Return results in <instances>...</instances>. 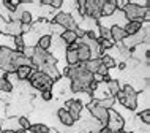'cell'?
Listing matches in <instances>:
<instances>
[{
	"label": "cell",
	"mask_w": 150,
	"mask_h": 133,
	"mask_svg": "<svg viewBox=\"0 0 150 133\" xmlns=\"http://www.w3.org/2000/svg\"><path fill=\"white\" fill-rule=\"evenodd\" d=\"M123 127H125L123 116L114 110H108V124H106L108 130L111 133H119L123 130Z\"/></svg>",
	"instance_id": "7a4b0ae2"
},
{
	"label": "cell",
	"mask_w": 150,
	"mask_h": 133,
	"mask_svg": "<svg viewBox=\"0 0 150 133\" xmlns=\"http://www.w3.org/2000/svg\"><path fill=\"white\" fill-rule=\"evenodd\" d=\"M27 132H30V133H47L49 132V127L44 125V124H32Z\"/></svg>",
	"instance_id": "603a6c76"
},
{
	"label": "cell",
	"mask_w": 150,
	"mask_h": 133,
	"mask_svg": "<svg viewBox=\"0 0 150 133\" xmlns=\"http://www.w3.org/2000/svg\"><path fill=\"white\" fill-rule=\"evenodd\" d=\"M33 52H35V48H24L22 49V54L25 55V57H29V59H32V55H33Z\"/></svg>",
	"instance_id": "1f68e13d"
},
{
	"label": "cell",
	"mask_w": 150,
	"mask_h": 133,
	"mask_svg": "<svg viewBox=\"0 0 150 133\" xmlns=\"http://www.w3.org/2000/svg\"><path fill=\"white\" fill-rule=\"evenodd\" d=\"M101 60V63H103L104 67L108 68V70H112V68H115L117 67V62H115V59L112 57V55H109V54H103L100 57Z\"/></svg>",
	"instance_id": "7402d4cb"
},
{
	"label": "cell",
	"mask_w": 150,
	"mask_h": 133,
	"mask_svg": "<svg viewBox=\"0 0 150 133\" xmlns=\"http://www.w3.org/2000/svg\"><path fill=\"white\" fill-rule=\"evenodd\" d=\"M109 32H111V40L114 43H122L125 38H127V32L123 30V27L112 26L111 29H109Z\"/></svg>",
	"instance_id": "30bf717a"
},
{
	"label": "cell",
	"mask_w": 150,
	"mask_h": 133,
	"mask_svg": "<svg viewBox=\"0 0 150 133\" xmlns=\"http://www.w3.org/2000/svg\"><path fill=\"white\" fill-rule=\"evenodd\" d=\"M137 119H139V122H144L145 125H149L150 124V111L149 110L141 111L139 114H137Z\"/></svg>",
	"instance_id": "4316f807"
},
{
	"label": "cell",
	"mask_w": 150,
	"mask_h": 133,
	"mask_svg": "<svg viewBox=\"0 0 150 133\" xmlns=\"http://www.w3.org/2000/svg\"><path fill=\"white\" fill-rule=\"evenodd\" d=\"M104 0H86V14L84 18H88L92 21L98 22L101 19V6Z\"/></svg>",
	"instance_id": "8992f818"
},
{
	"label": "cell",
	"mask_w": 150,
	"mask_h": 133,
	"mask_svg": "<svg viewBox=\"0 0 150 133\" xmlns=\"http://www.w3.org/2000/svg\"><path fill=\"white\" fill-rule=\"evenodd\" d=\"M0 132H2V133H14L13 130H0Z\"/></svg>",
	"instance_id": "d590c367"
},
{
	"label": "cell",
	"mask_w": 150,
	"mask_h": 133,
	"mask_svg": "<svg viewBox=\"0 0 150 133\" xmlns=\"http://www.w3.org/2000/svg\"><path fill=\"white\" fill-rule=\"evenodd\" d=\"M62 5H63V0H51V3H49V6L52 10H60Z\"/></svg>",
	"instance_id": "f546056e"
},
{
	"label": "cell",
	"mask_w": 150,
	"mask_h": 133,
	"mask_svg": "<svg viewBox=\"0 0 150 133\" xmlns=\"http://www.w3.org/2000/svg\"><path fill=\"white\" fill-rule=\"evenodd\" d=\"M65 62H67V67H76L79 63V59H78V52L74 49H67L65 51Z\"/></svg>",
	"instance_id": "e0dca14e"
},
{
	"label": "cell",
	"mask_w": 150,
	"mask_h": 133,
	"mask_svg": "<svg viewBox=\"0 0 150 133\" xmlns=\"http://www.w3.org/2000/svg\"><path fill=\"white\" fill-rule=\"evenodd\" d=\"M14 133H27V132H25V130H22V128H19V130H16Z\"/></svg>",
	"instance_id": "e575fe53"
},
{
	"label": "cell",
	"mask_w": 150,
	"mask_h": 133,
	"mask_svg": "<svg viewBox=\"0 0 150 133\" xmlns=\"http://www.w3.org/2000/svg\"><path fill=\"white\" fill-rule=\"evenodd\" d=\"M5 33L10 35V37H19V35H22V32H21V22H19V21H10V22L6 24Z\"/></svg>",
	"instance_id": "4fadbf2b"
},
{
	"label": "cell",
	"mask_w": 150,
	"mask_h": 133,
	"mask_svg": "<svg viewBox=\"0 0 150 133\" xmlns=\"http://www.w3.org/2000/svg\"><path fill=\"white\" fill-rule=\"evenodd\" d=\"M49 26L51 22H47V19H38V21L32 22L30 29L33 33H36L38 37H43V35H49Z\"/></svg>",
	"instance_id": "ba28073f"
},
{
	"label": "cell",
	"mask_w": 150,
	"mask_h": 133,
	"mask_svg": "<svg viewBox=\"0 0 150 133\" xmlns=\"http://www.w3.org/2000/svg\"><path fill=\"white\" fill-rule=\"evenodd\" d=\"M3 84H5V78H0V92H2V89H3Z\"/></svg>",
	"instance_id": "836d02e7"
},
{
	"label": "cell",
	"mask_w": 150,
	"mask_h": 133,
	"mask_svg": "<svg viewBox=\"0 0 150 133\" xmlns=\"http://www.w3.org/2000/svg\"><path fill=\"white\" fill-rule=\"evenodd\" d=\"M76 52H78L79 63H86L87 60H90V59H92L90 49H88L86 44H82V43H78V49H76Z\"/></svg>",
	"instance_id": "7c38bea8"
},
{
	"label": "cell",
	"mask_w": 150,
	"mask_h": 133,
	"mask_svg": "<svg viewBox=\"0 0 150 133\" xmlns=\"http://www.w3.org/2000/svg\"><path fill=\"white\" fill-rule=\"evenodd\" d=\"M52 22L57 24V26H60L65 30H76V29H78V24H76L73 14L65 13V11H59V13H55L54 18H52Z\"/></svg>",
	"instance_id": "3957f363"
},
{
	"label": "cell",
	"mask_w": 150,
	"mask_h": 133,
	"mask_svg": "<svg viewBox=\"0 0 150 133\" xmlns=\"http://www.w3.org/2000/svg\"><path fill=\"white\" fill-rule=\"evenodd\" d=\"M18 124H19V128H22V130H25V132L29 130L30 125H32L30 120L27 119L25 116H21V117H18Z\"/></svg>",
	"instance_id": "83f0119b"
},
{
	"label": "cell",
	"mask_w": 150,
	"mask_h": 133,
	"mask_svg": "<svg viewBox=\"0 0 150 133\" xmlns=\"http://www.w3.org/2000/svg\"><path fill=\"white\" fill-rule=\"evenodd\" d=\"M29 83H30L32 87L36 89V90H40V92L52 90V89H54V81H52L47 75H44L43 71L33 70L32 75H30V78H29Z\"/></svg>",
	"instance_id": "6da1fadb"
},
{
	"label": "cell",
	"mask_w": 150,
	"mask_h": 133,
	"mask_svg": "<svg viewBox=\"0 0 150 133\" xmlns=\"http://www.w3.org/2000/svg\"><path fill=\"white\" fill-rule=\"evenodd\" d=\"M52 97H54L52 90H43L41 92V98L44 100V102H49V100H52Z\"/></svg>",
	"instance_id": "4dcf8cb0"
},
{
	"label": "cell",
	"mask_w": 150,
	"mask_h": 133,
	"mask_svg": "<svg viewBox=\"0 0 150 133\" xmlns=\"http://www.w3.org/2000/svg\"><path fill=\"white\" fill-rule=\"evenodd\" d=\"M141 29H142V22H137V21L127 22L123 26V30L127 32V37H133V35H136Z\"/></svg>",
	"instance_id": "2e32d148"
},
{
	"label": "cell",
	"mask_w": 150,
	"mask_h": 133,
	"mask_svg": "<svg viewBox=\"0 0 150 133\" xmlns=\"http://www.w3.org/2000/svg\"><path fill=\"white\" fill-rule=\"evenodd\" d=\"M51 35H43V37L38 38V43H36V48H40V49L43 51H49L51 49Z\"/></svg>",
	"instance_id": "44dd1931"
},
{
	"label": "cell",
	"mask_w": 150,
	"mask_h": 133,
	"mask_svg": "<svg viewBox=\"0 0 150 133\" xmlns=\"http://www.w3.org/2000/svg\"><path fill=\"white\" fill-rule=\"evenodd\" d=\"M11 63H13V67L19 68V67H32V62L29 57H25V55L22 54V52L19 51H13V54H11Z\"/></svg>",
	"instance_id": "9c48e42d"
},
{
	"label": "cell",
	"mask_w": 150,
	"mask_h": 133,
	"mask_svg": "<svg viewBox=\"0 0 150 133\" xmlns=\"http://www.w3.org/2000/svg\"><path fill=\"white\" fill-rule=\"evenodd\" d=\"M60 38H62V41L67 44V48L70 46V44H73V43H76L78 41V35H76V30H65L62 35H60Z\"/></svg>",
	"instance_id": "ac0fdd59"
},
{
	"label": "cell",
	"mask_w": 150,
	"mask_h": 133,
	"mask_svg": "<svg viewBox=\"0 0 150 133\" xmlns=\"http://www.w3.org/2000/svg\"><path fill=\"white\" fill-rule=\"evenodd\" d=\"M57 117H59V120L63 124L65 127H73V125H74V120H73V117L70 116V112L65 110V108H60V110L57 111Z\"/></svg>",
	"instance_id": "5bb4252c"
},
{
	"label": "cell",
	"mask_w": 150,
	"mask_h": 133,
	"mask_svg": "<svg viewBox=\"0 0 150 133\" xmlns=\"http://www.w3.org/2000/svg\"><path fill=\"white\" fill-rule=\"evenodd\" d=\"M122 11H123V16H125V19H127V22H131V21L141 22V21H142V16L145 13L144 8H141L139 5H136L134 2H128L127 6H125Z\"/></svg>",
	"instance_id": "5b68a950"
},
{
	"label": "cell",
	"mask_w": 150,
	"mask_h": 133,
	"mask_svg": "<svg viewBox=\"0 0 150 133\" xmlns=\"http://www.w3.org/2000/svg\"><path fill=\"white\" fill-rule=\"evenodd\" d=\"M142 21L149 24V21H150V10H145V13L142 16ZM142 21H141V22H142Z\"/></svg>",
	"instance_id": "d6a6232c"
},
{
	"label": "cell",
	"mask_w": 150,
	"mask_h": 133,
	"mask_svg": "<svg viewBox=\"0 0 150 133\" xmlns=\"http://www.w3.org/2000/svg\"><path fill=\"white\" fill-rule=\"evenodd\" d=\"M115 105V98L112 97H108V98H103V100H98V106L104 108V110H112V106Z\"/></svg>",
	"instance_id": "d4e9b609"
},
{
	"label": "cell",
	"mask_w": 150,
	"mask_h": 133,
	"mask_svg": "<svg viewBox=\"0 0 150 133\" xmlns=\"http://www.w3.org/2000/svg\"><path fill=\"white\" fill-rule=\"evenodd\" d=\"M117 11L115 0H104L103 6H101V18H109Z\"/></svg>",
	"instance_id": "8fae6325"
},
{
	"label": "cell",
	"mask_w": 150,
	"mask_h": 133,
	"mask_svg": "<svg viewBox=\"0 0 150 133\" xmlns=\"http://www.w3.org/2000/svg\"><path fill=\"white\" fill-rule=\"evenodd\" d=\"M82 105H81L78 100L71 98V100H67V106H65V110L70 112V116L73 117V120H79L81 119V114H82Z\"/></svg>",
	"instance_id": "52a82bcc"
},
{
	"label": "cell",
	"mask_w": 150,
	"mask_h": 133,
	"mask_svg": "<svg viewBox=\"0 0 150 133\" xmlns=\"http://www.w3.org/2000/svg\"><path fill=\"white\" fill-rule=\"evenodd\" d=\"M98 43H100L101 51H104V49H111V48H114V46H115V43L112 41V40H103V38H98Z\"/></svg>",
	"instance_id": "484cf974"
},
{
	"label": "cell",
	"mask_w": 150,
	"mask_h": 133,
	"mask_svg": "<svg viewBox=\"0 0 150 133\" xmlns=\"http://www.w3.org/2000/svg\"><path fill=\"white\" fill-rule=\"evenodd\" d=\"M122 90H123V94H125V98L120 105L128 111H134L137 108V97H139L136 92V89L133 86H129V84H127V86H123Z\"/></svg>",
	"instance_id": "277c9868"
},
{
	"label": "cell",
	"mask_w": 150,
	"mask_h": 133,
	"mask_svg": "<svg viewBox=\"0 0 150 133\" xmlns=\"http://www.w3.org/2000/svg\"><path fill=\"white\" fill-rule=\"evenodd\" d=\"M100 65H101V60L100 59H90V60H87L86 63H82V67L86 68L88 73H92V75H95L96 71H98Z\"/></svg>",
	"instance_id": "d6986e66"
},
{
	"label": "cell",
	"mask_w": 150,
	"mask_h": 133,
	"mask_svg": "<svg viewBox=\"0 0 150 133\" xmlns=\"http://www.w3.org/2000/svg\"><path fill=\"white\" fill-rule=\"evenodd\" d=\"M106 89H108V94H109V97H112L114 98L115 97V94L120 90V83H119V79H109V81L106 83Z\"/></svg>",
	"instance_id": "ffe728a7"
},
{
	"label": "cell",
	"mask_w": 150,
	"mask_h": 133,
	"mask_svg": "<svg viewBox=\"0 0 150 133\" xmlns=\"http://www.w3.org/2000/svg\"><path fill=\"white\" fill-rule=\"evenodd\" d=\"M119 133H128V132H123V130H122V132H119Z\"/></svg>",
	"instance_id": "8d00e7d4"
},
{
	"label": "cell",
	"mask_w": 150,
	"mask_h": 133,
	"mask_svg": "<svg viewBox=\"0 0 150 133\" xmlns=\"http://www.w3.org/2000/svg\"><path fill=\"white\" fill-rule=\"evenodd\" d=\"M32 19H33L32 11L30 10H24L21 13V18H19V22H21V24H27V26H32Z\"/></svg>",
	"instance_id": "cb8c5ba5"
},
{
	"label": "cell",
	"mask_w": 150,
	"mask_h": 133,
	"mask_svg": "<svg viewBox=\"0 0 150 133\" xmlns=\"http://www.w3.org/2000/svg\"><path fill=\"white\" fill-rule=\"evenodd\" d=\"M3 78H5L13 87H14V84L19 83V79H18V76H16V73H5V75H3Z\"/></svg>",
	"instance_id": "f1b7e54d"
},
{
	"label": "cell",
	"mask_w": 150,
	"mask_h": 133,
	"mask_svg": "<svg viewBox=\"0 0 150 133\" xmlns=\"http://www.w3.org/2000/svg\"><path fill=\"white\" fill-rule=\"evenodd\" d=\"M32 71H33L32 67H19V68H16L14 73H16V76H18L19 83H25V81H29Z\"/></svg>",
	"instance_id": "9a60e30c"
}]
</instances>
